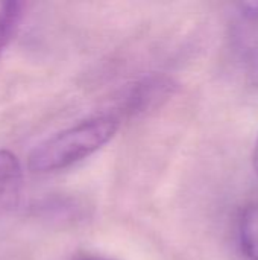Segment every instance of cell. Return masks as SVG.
Instances as JSON below:
<instances>
[{
    "instance_id": "cell-1",
    "label": "cell",
    "mask_w": 258,
    "mask_h": 260,
    "mask_svg": "<svg viewBox=\"0 0 258 260\" xmlns=\"http://www.w3.org/2000/svg\"><path fill=\"white\" fill-rule=\"evenodd\" d=\"M119 129L114 116H97L70 126L40 143L29 155L27 166L35 174L64 171L106 145Z\"/></svg>"
},
{
    "instance_id": "cell-2",
    "label": "cell",
    "mask_w": 258,
    "mask_h": 260,
    "mask_svg": "<svg viewBox=\"0 0 258 260\" xmlns=\"http://www.w3.org/2000/svg\"><path fill=\"white\" fill-rule=\"evenodd\" d=\"M176 88V84L172 78L164 75H152L135 85L126 93L122 101L120 111L125 116H138L169 99Z\"/></svg>"
},
{
    "instance_id": "cell-3",
    "label": "cell",
    "mask_w": 258,
    "mask_h": 260,
    "mask_svg": "<svg viewBox=\"0 0 258 260\" xmlns=\"http://www.w3.org/2000/svg\"><path fill=\"white\" fill-rule=\"evenodd\" d=\"M236 23V43L243 64L258 84V2H246L239 6Z\"/></svg>"
},
{
    "instance_id": "cell-4",
    "label": "cell",
    "mask_w": 258,
    "mask_h": 260,
    "mask_svg": "<svg viewBox=\"0 0 258 260\" xmlns=\"http://www.w3.org/2000/svg\"><path fill=\"white\" fill-rule=\"evenodd\" d=\"M23 169L15 154L0 151V218L12 213L21 201Z\"/></svg>"
},
{
    "instance_id": "cell-5",
    "label": "cell",
    "mask_w": 258,
    "mask_h": 260,
    "mask_svg": "<svg viewBox=\"0 0 258 260\" xmlns=\"http://www.w3.org/2000/svg\"><path fill=\"white\" fill-rule=\"evenodd\" d=\"M239 242L248 260H258V198L242 213L239 222Z\"/></svg>"
},
{
    "instance_id": "cell-6",
    "label": "cell",
    "mask_w": 258,
    "mask_h": 260,
    "mask_svg": "<svg viewBox=\"0 0 258 260\" xmlns=\"http://www.w3.org/2000/svg\"><path fill=\"white\" fill-rule=\"evenodd\" d=\"M24 14V3L8 0L0 5V58L15 38Z\"/></svg>"
},
{
    "instance_id": "cell-7",
    "label": "cell",
    "mask_w": 258,
    "mask_h": 260,
    "mask_svg": "<svg viewBox=\"0 0 258 260\" xmlns=\"http://www.w3.org/2000/svg\"><path fill=\"white\" fill-rule=\"evenodd\" d=\"M252 163H254V168L258 174V137L257 142H255V146H254V152H252Z\"/></svg>"
},
{
    "instance_id": "cell-8",
    "label": "cell",
    "mask_w": 258,
    "mask_h": 260,
    "mask_svg": "<svg viewBox=\"0 0 258 260\" xmlns=\"http://www.w3.org/2000/svg\"><path fill=\"white\" fill-rule=\"evenodd\" d=\"M81 260H108V259H103V257H84V259Z\"/></svg>"
}]
</instances>
